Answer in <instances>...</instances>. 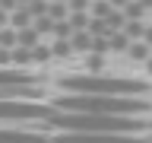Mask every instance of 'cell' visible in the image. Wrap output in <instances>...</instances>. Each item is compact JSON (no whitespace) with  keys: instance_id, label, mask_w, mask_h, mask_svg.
Here are the masks:
<instances>
[{"instance_id":"6da1fadb","label":"cell","mask_w":152,"mask_h":143,"mask_svg":"<svg viewBox=\"0 0 152 143\" xmlns=\"http://www.w3.org/2000/svg\"><path fill=\"white\" fill-rule=\"evenodd\" d=\"M57 111H102V114H146L152 108L146 95L111 92H64L54 99Z\"/></svg>"},{"instance_id":"7a4b0ae2","label":"cell","mask_w":152,"mask_h":143,"mask_svg":"<svg viewBox=\"0 0 152 143\" xmlns=\"http://www.w3.org/2000/svg\"><path fill=\"white\" fill-rule=\"evenodd\" d=\"M51 124L64 130H83V133H140L149 130V124L136 114H102V111H54Z\"/></svg>"},{"instance_id":"3957f363","label":"cell","mask_w":152,"mask_h":143,"mask_svg":"<svg viewBox=\"0 0 152 143\" xmlns=\"http://www.w3.org/2000/svg\"><path fill=\"white\" fill-rule=\"evenodd\" d=\"M60 89L64 92H111V95H146L149 83L142 80H130V76H64L60 80Z\"/></svg>"},{"instance_id":"277c9868","label":"cell","mask_w":152,"mask_h":143,"mask_svg":"<svg viewBox=\"0 0 152 143\" xmlns=\"http://www.w3.org/2000/svg\"><path fill=\"white\" fill-rule=\"evenodd\" d=\"M54 111V102L38 105L26 95H0V121H51Z\"/></svg>"},{"instance_id":"5b68a950","label":"cell","mask_w":152,"mask_h":143,"mask_svg":"<svg viewBox=\"0 0 152 143\" xmlns=\"http://www.w3.org/2000/svg\"><path fill=\"white\" fill-rule=\"evenodd\" d=\"M48 133L35 130H0V143H45Z\"/></svg>"},{"instance_id":"8992f818","label":"cell","mask_w":152,"mask_h":143,"mask_svg":"<svg viewBox=\"0 0 152 143\" xmlns=\"http://www.w3.org/2000/svg\"><path fill=\"white\" fill-rule=\"evenodd\" d=\"M35 22V16H32V10H28V3H22V7H16L13 13H10V26L13 29H26Z\"/></svg>"},{"instance_id":"52a82bcc","label":"cell","mask_w":152,"mask_h":143,"mask_svg":"<svg viewBox=\"0 0 152 143\" xmlns=\"http://www.w3.org/2000/svg\"><path fill=\"white\" fill-rule=\"evenodd\" d=\"M70 41H73L76 54H89V51H92V32H89V29H76Z\"/></svg>"},{"instance_id":"ba28073f","label":"cell","mask_w":152,"mask_h":143,"mask_svg":"<svg viewBox=\"0 0 152 143\" xmlns=\"http://www.w3.org/2000/svg\"><path fill=\"white\" fill-rule=\"evenodd\" d=\"M133 38L124 32V29H117V32H111V51L114 54H127V48H130Z\"/></svg>"},{"instance_id":"9c48e42d","label":"cell","mask_w":152,"mask_h":143,"mask_svg":"<svg viewBox=\"0 0 152 143\" xmlns=\"http://www.w3.org/2000/svg\"><path fill=\"white\" fill-rule=\"evenodd\" d=\"M152 54V48L142 41V38H136V41H130V48H127V57H133V60H146V57Z\"/></svg>"},{"instance_id":"30bf717a","label":"cell","mask_w":152,"mask_h":143,"mask_svg":"<svg viewBox=\"0 0 152 143\" xmlns=\"http://www.w3.org/2000/svg\"><path fill=\"white\" fill-rule=\"evenodd\" d=\"M38 38H41V32H38L35 26H26V29H19V45H26V48H35V45H38Z\"/></svg>"},{"instance_id":"8fae6325","label":"cell","mask_w":152,"mask_h":143,"mask_svg":"<svg viewBox=\"0 0 152 143\" xmlns=\"http://www.w3.org/2000/svg\"><path fill=\"white\" fill-rule=\"evenodd\" d=\"M48 13H51V19H70V3L66 0H51Z\"/></svg>"},{"instance_id":"7c38bea8","label":"cell","mask_w":152,"mask_h":143,"mask_svg":"<svg viewBox=\"0 0 152 143\" xmlns=\"http://www.w3.org/2000/svg\"><path fill=\"white\" fill-rule=\"evenodd\" d=\"M73 22H70V19H54V32H51V35L54 38H73Z\"/></svg>"},{"instance_id":"4fadbf2b","label":"cell","mask_w":152,"mask_h":143,"mask_svg":"<svg viewBox=\"0 0 152 143\" xmlns=\"http://www.w3.org/2000/svg\"><path fill=\"white\" fill-rule=\"evenodd\" d=\"M146 13H149V10L142 7V0H130V3L124 7V16L127 19H146Z\"/></svg>"},{"instance_id":"5bb4252c","label":"cell","mask_w":152,"mask_h":143,"mask_svg":"<svg viewBox=\"0 0 152 143\" xmlns=\"http://www.w3.org/2000/svg\"><path fill=\"white\" fill-rule=\"evenodd\" d=\"M0 45H3V48H16L19 45V29L3 26V29H0Z\"/></svg>"},{"instance_id":"9a60e30c","label":"cell","mask_w":152,"mask_h":143,"mask_svg":"<svg viewBox=\"0 0 152 143\" xmlns=\"http://www.w3.org/2000/svg\"><path fill=\"white\" fill-rule=\"evenodd\" d=\"M13 64H16V67H26V64H32V48H26V45H16V48H13Z\"/></svg>"},{"instance_id":"2e32d148","label":"cell","mask_w":152,"mask_h":143,"mask_svg":"<svg viewBox=\"0 0 152 143\" xmlns=\"http://www.w3.org/2000/svg\"><path fill=\"white\" fill-rule=\"evenodd\" d=\"M124 32L136 41V38H142V32H146V22L142 19H127V26H124Z\"/></svg>"},{"instance_id":"e0dca14e","label":"cell","mask_w":152,"mask_h":143,"mask_svg":"<svg viewBox=\"0 0 152 143\" xmlns=\"http://www.w3.org/2000/svg\"><path fill=\"white\" fill-rule=\"evenodd\" d=\"M51 51H54V57H70L73 54V41L70 38H57L54 45H51Z\"/></svg>"},{"instance_id":"ac0fdd59","label":"cell","mask_w":152,"mask_h":143,"mask_svg":"<svg viewBox=\"0 0 152 143\" xmlns=\"http://www.w3.org/2000/svg\"><path fill=\"white\" fill-rule=\"evenodd\" d=\"M51 57H54V51H51L48 45H41V41H38L35 48H32V60H35V64H48Z\"/></svg>"},{"instance_id":"d6986e66","label":"cell","mask_w":152,"mask_h":143,"mask_svg":"<svg viewBox=\"0 0 152 143\" xmlns=\"http://www.w3.org/2000/svg\"><path fill=\"white\" fill-rule=\"evenodd\" d=\"M92 51L95 54H108L111 51V35H92Z\"/></svg>"},{"instance_id":"ffe728a7","label":"cell","mask_w":152,"mask_h":143,"mask_svg":"<svg viewBox=\"0 0 152 143\" xmlns=\"http://www.w3.org/2000/svg\"><path fill=\"white\" fill-rule=\"evenodd\" d=\"M104 19H108V26H111V29H124V26H127V16H124V10H121V7H114Z\"/></svg>"},{"instance_id":"44dd1931","label":"cell","mask_w":152,"mask_h":143,"mask_svg":"<svg viewBox=\"0 0 152 143\" xmlns=\"http://www.w3.org/2000/svg\"><path fill=\"white\" fill-rule=\"evenodd\" d=\"M111 10H114V7H111V0H92L89 13H92V16H102V19H104L108 13H111Z\"/></svg>"},{"instance_id":"7402d4cb","label":"cell","mask_w":152,"mask_h":143,"mask_svg":"<svg viewBox=\"0 0 152 143\" xmlns=\"http://www.w3.org/2000/svg\"><path fill=\"white\" fill-rule=\"evenodd\" d=\"M32 26H35L41 35H48V32H54V19H51V13H45V16H35Z\"/></svg>"},{"instance_id":"603a6c76","label":"cell","mask_w":152,"mask_h":143,"mask_svg":"<svg viewBox=\"0 0 152 143\" xmlns=\"http://www.w3.org/2000/svg\"><path fill=\"white\" fill-rule=\"evenodd\" d=\"M86 67H89L92 73H102V70H104V54H95V51H92V54L86 57Z\"/></svg>"},{"instance_id":"cb8c5ba5","label":"cell","mask_w":152,"mask_h":143,"mask_svg":"<svg viewBox=\"0 0 152 143\" xmlns=\"http://www.w3.org/2000/svg\"><path fill=\"white\" fill-rule=\"evenodd\" d=\"M48 7H51V0H28V10H32V16H45Z\"/></svg>"},{"instance_id":"d4e9b609","label":"cell","mask_w":152,"mask_h":143,"mask_svg":"<svg viewBox=\"0 0 152 143\" xmlns=\"http://www.w3.org/2000/svg\"><path fill=\"white\" fill-rule=\"evenodd\" d=\"M10 64H13V48L0 45V67H10Z\"/></svg>"},{"instance_id":"484cf974","label":"cell","mask_w":152,"mask_h":143,"mask_svg":"<svg viewBox=\"0 0 152 143\" xmlns=\"http://www.w3.org/2000/svg\"><path fill=\"white\" fill-rule=\"evenodd\" d=\"M70 3V10H89L92 7V0H66Z\"/></svg>"},{"instance_id":"4316f807","label":"cell","mask_w":152,"mask_h":143,"mask_svg":"<svg viewBox=\"0 0 152 143\" xmlns=\"http://www.w3.org/2000/svg\"><path fill=\"white\" fill-rule=\"evenodd\" d=\"M0 7H3V10H10V13H13V10H16V7H22V3H19V0H0Z\"/></svg>"},{"instance_id":"83f0119b","label":"cell","mask_w":152,"mask_h":143,"mask_svg":"<svg viewBox=\"0 0 152 143\" xmlns=\"http://www.w3.org/2000/svg\"><path fill=\"white\" fill-rule=\"evenodd\" d=\"M3 26H10V10L0 7V29H3Z\"/></svg>"},{"instance_id":"f1b7e54d","label":"cell","mask_w":152,"mask_h":143,"mask_svg":"<svg viewBox=\"0 0 152 143\" xmlns=\"http://www.w3.org/2000/svg\"><path fill=\"white\" fill-rule=\"evenodd\" d=\"M142 41L152 48V26H146V32H142Z\"/></svg>"},{"instance_id":"f546056e","label":"cell","mask_w":152,"mask_h":143,"mask_svg":"<svg viewBox=\"0 0 152 143\" xmlns=\"http://www.w3.org/2000/svg\"><path fill=\"white\" fill-rule=\"evenodd\" d=\"M127 3H130V0H111V7H121V10L127 7Z\"/></svg>"},{"instance_id":"4dcf8cb0","label":"cell","mask_w":152,"mask_h":143,"mask_svg":"<svg viewBox=\"0 0 152 143\" xmlns=\"http://www.w3.org/2000/svg\"><path fill=\"white\" fill-rule=\"evenodd\" d=\"M142 64H146V70H149V73H152V54L146 57V60H142Z\"/></svg>"},{"instance_id":"1f68e13d","label":"cell","mask_w":152,"mask_h":143,"mask_svg":"<svg viewBox=\"0 0 152 143\" xmlns=\"http://www.w3.org/2000/svg\"><path fill=\"white\" fill-rule=\"evenodd\" d=\"M142 7H146V10H152V0H142Z\"/></svg>"},{"instance_id":"d6a6232c","label":"cell","mask_w":152,"mask_h":143,"mask_svg":"<svg viewBox=\"0 0 152 143\" xmlns=\"http://www.w3.org/2000/svg\"><path fill=\"white\" fill-rule=\"evenodd\" d=\"M19 3H28V0H19Z\"/></svg>"}]
</instances>
